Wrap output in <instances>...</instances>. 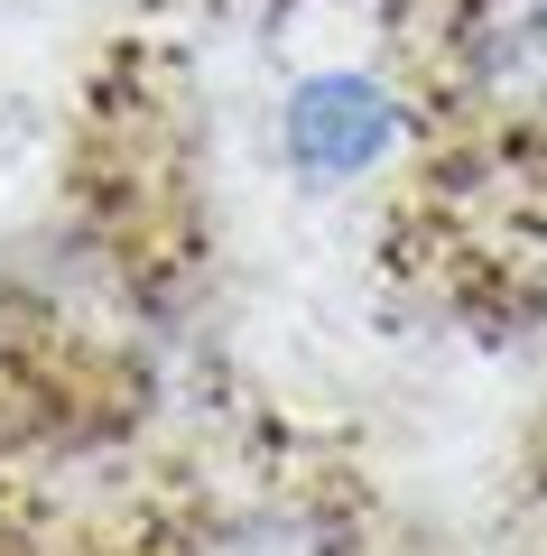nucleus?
<instances>
[{
    "instance_id": "1",
    "label": "nucleus",
    "mask_w": 547,
    "mask_h": 556,
    "mask_svg": "<svg viewBox=\"0 0 547 556\" xmlns=\"http://www.w3.org/2000/svg\"><path fill=\"white\" fill-rule=\"evenodd\" d=\"M455 56H464V93L501 130H547V0H473Z\"/></svg>"
},
{
    "instance_id": "2",
    "label": "nucleus",
    "mask_w": 547,
    "mask_h": 556,
    "mask_svg": "<svg viewBox=\"0 0 547 556\" xmlns=\"http://www.w3.org/2000/svg\"><path fill=\"white\" fill-rule=\"evenodd\" d=\"M196 556H334V547L307 529V519H278V510H260V519H233V529H214Z\"/></svg>"
}]
</instances>
